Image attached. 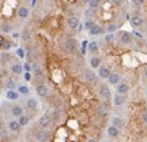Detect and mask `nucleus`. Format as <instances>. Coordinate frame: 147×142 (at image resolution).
Masks as SVG:
<instances>
[{"instance_id":"obj_23","label":"nucleus","mask_w":147,"mask_h":142,"mask_svg":"<svg viewBox=\"0 0 147 142\" xmlns=\"http://www.w3.org/2000/svg\"><path fill=\"white\" fill-rule=\"evenodd\" d=\"M32 38H33V33H32V30H30V27H25V29L22 30L21 40L23 42H29Z\"/></svg>"},{"instance_id":"obj_15","label":"nucleus","mask_w":147,"mask_h":142,"mask_svg":"<svg viewBox=\"0 0 147 142\" xmlns=\"http://www.w3.org/2000/svg\"><path fill=\"white\" fill-rule=\"evenodd\" d=\"M112 126H115L119 130H123L125 127V120L123 118H120V116H113L112 118Z\"/></svg>"},{"instance_id":"obj_37","label":"nucleus","mask_w":147,"mask_h":142,"mask_svg":"<svg viewBox=\"0 0 147 142\" xmlns=\"http://www.w3.org/2000/svg\"><path fill=\"white\" fill-rule=\"evenodd\" d=\"M95 25V22L94 21H91L90 18H86V21H84V25H83V27L84 29H87V30H90L91 27Z\"/></svg>"},{"instance_id":"obj_9","label":"nucleus","mask_w":147,"mask_h":142,"mask_svg":"<svg viewBox=\"0 0 147 142\" xmlns=\"http://www.w3.org/2000/svg\"><path fill=\"white\" fill-rule=\"evenodd\" d=\"M36 93H37V96H40L42 99H47L51 94V89H49V86L47 84H42V85L36 86Z\"/></svg>"},{"instance_id":"obj_52","label":"nucleus","mask_w":147,"mask_h":142,"mask_svg":"<svg viewBox=\"0 0 147 142\" xmlns=\"http://www.w3.org/2000/svg\"><path fill=\"white\" fill-rule=\"evenodd\" d=\"M144 94H146V97H147V88H146V93H144Z\"/></svg>"},{"instance_id":"obj_50","label":"nucleus","mask_w":147,"mask_h":142,"mask_svg":"<svg viewBox=\"0 0 147 142\" xmlns=\"http://www.w3.org/2000/svg\"><path fill=\"white\" fill-rule=\"evenodd\" d=\"M3 115V108H1V107H0V116Z\"/></svg>"},{"instance_id":"obj_34","label":"nucleus","mask_w":147,"mask_h":142,"mask_svg":"<svg viewBox=\"0 0 147 142\" xmlns=\"http://www.w3.org/2000/svg\"><path fill=\"white\" fill-rule=\"evenodd\" d=\"M11 59H12L11 53H8V52L0 53V60H3V63H8V62H11Z\"/></svg>"},{"instance_id":"obj_32","label":"nucleus","mask_w":147,"mask_h":142,"mask_svg":"<svg viewBox=\"0 0 147 142\" xmlns=\"http://www.w3.org/2000/svg\"><path fill=\"white\" fill-rule=\"evenodd\" d=\"M16 92H18L19 94H22V96H27L29 93H30V89H29V86H26V85H19Z\"/></svg>"},{"instance_id":"obj_26","label":"nucleus","mask_w":147,"mask_h":142,"mask_svg":"<svg viewBox=\"0 0 147 142\" xmlns=\"http://www.w3.org/2000/svg\"><path fill=\"white\" fill-rule=\"evenodd\" d=\"M7 128L10 130V131L12 132H18L19 130H21L22 127L19 126V123H18V120H15V119H12V120H10L8 123H7Z\"/></svg>"},{"instance_id":"obj_45","label":"nucleus","mask_w":147,"mask_h":142,"mask_svg":"<svg viewBox=\"0 0 147 142\" xmlns=\"http://www.w3.org/2000/svg\"><path fill=\"white\" fill-rule=\"evenodd\" d=\"M32 73H25V79H26V81H29V82H30V81H32Z\"/></svg>"},{"instance_id":"obj_20","label":"nucleus","mask_w":147,"mask_h":142,"mask_svg":"<svg viewBox=\"0 0 147 142\" xmlns=\"http://www.w3.org/2000/svg\"><path fill=\"white\" fill-rule=\"evenodd\" d=\"M87 51L91 56H98V53H100V47H98V42H89V45H87Z\"/></svg>"},{"instance_id":"obj_5","label":"nucleus","mask_w":147,"mask_h":142,"mask_svg":"<svg viewBox=\"0 0 147 142\" xmlns=\"http://www.w3.org/2000/svg\"><path fill=\"white\" fill-rule=\"evenodd\" d=\"M51 137H52L51 131L45 130V128H37L36 132H34V139L37 142H49Z\"/></svg>"},{"instance_id":"obj_2","label":"nucleus","mask_w":147,"mask_h":142,"mask_svg":"<svg viewBox=\"0 0 147 142\" xmlns=\"http://www.w3.org/2000/svg\"><path fill=\"white\" fill-rule=\"evenodd\" d=\"M82 74H80V78L86 85H97L98 84V77L94 74V71L90 69V67H83L80 70Z\"/></svg>"},{"instance_id":"obj_36","label":"nucleus","mask_w":147,"mask_h":142,"mask_svg":"<svg viewBox=\"0 0 147 142\" xmlns=\"http://www.w3.org/2000/svg\"><path fill=\"white\" fill-rule=\"evenodd\" d=\"M140 120L144 126H147V107H144L142 111H140Z\"/></svg>"},{"instance_id":"obj_1","label":"nucleus","mask_w":147,"mask_h":142,"mask_svg":"<svg viewBox=\"0 0 147 142\" xmlns=\"http://www.w3.org/2000/svg\"><path fill=\"white\" fill-rule=\"evenodd\" d=\"M60 49L65 55H75V53H78V49H79L78 40L71 36L64 37L61 40V42H60Z\"/></svg>"},{"instance_id":"obj_22","label":"nucleus","mask_w":147,"mask_h":142,"mask_svg":"<svg viewBox=\"0 0 147 142\" xmlns=\"http://www.w3.org/2000/svg\"><path fill=\"white\" fill-rule=\"evenodd\" d=\"M10 71L14 74V75H21V74L23 73V64L19 63V62H15V63H12V64H11Z\"/></svg>"},{"instance_id":"obj_33","label":"nucleus","mask_w":147,"mask_h":142,"mask_svg":"<svg viewBox=\"0 0 147 142\" xmlns=\"http://www.w3.org/2000/svg\"><path fill=\"white\" fill-rule=\"evenodd\" d=\"M0 137H8L7 135V126L3 119H0Z\"/></svg>"},{"instance_id":"obj_7","label":"nucleus","mask_w":147,"mask_h":142,"mask_svg":"<svg viewBox=\"0 0 147 142\" xmlns=\"http://www.w3.org/2000/svg\"><path fill=\"white\" fill-rule=\"evenodd\" d=\"M52 124H53L52 119H51V116L47 115V113L40 116V119L37 120V126H38V128H45V130H48Z\"/></svg>"},{"instance_id":"obj_10","label":"nucleus","mask_w":147,"mask_h":142,"mask_svg":"<svg viewBox=\"0 0 147 142\" xmlns=\"http://www.w3.org/2000/svg\"><path fill=\"white\" fill-rule=\"evenodd\" d=\"M131 25L135 29H142L144 26V18L140 14H134L131 16Z\"/></svg>"},{"instance_id":"obj_29","label":"nucleus","mask_w":147,"mask_h":142,"mask_svg":"<svg viewBox=\"0 0 147 142\" xmlns=\"http://www.w3.org/2000/svg\"><path fill=\"white\" fill-rule=\"evenodd\" d=\"M87 5H89L90 10H98L102 5V0H90Z\"/></svg>"},{"instance_id":"obj_44","label":"nucleus","mask_w":147,"mask_h":142,"mask_svg":"<svg viewBox=\"0 0 147 142\" xmlns=\"http://www.w3.org/2000/svg\"><path fill=\"white\" fill-rule=\"evenodd\" d=\"M113 40H115V38H113V34H108V36H105V38H104V41H105L106 44H110Z\"/></svg>"},{"instance_id":"obj_53","label":"nucleus","mask_w":147,"mask_h":142,"mask_svg":"<svg viewBox=\"0 0 147 142\" xmlns=\"http://www.w3.org/2000/svg\"><path fill=\"white\" fill-rule=\"evenodd\" d=\"M0 4H1V0H0Z\"/></svg>"},{"instance_id":"obj_40","label":"nucleus","mask_w":147,"mask_h":142,"mask_svg":"<svg viewBox=\"0 0 147 142\" xmlns=\"http://www.w3.org/2000/svg\"><path fill=\"white\" fill-rule=\"evenodd\" d=\"M140 75H142V78L144 79V81H147V64L142 67V70H140Z\"/></svg>"},{"instance_id":"obj_49","label":"nucleus","mask_w":147,"mask_h":142,"mask_svg":"<svg viewBox=\"0 0 147 142\" xmlns=\"http://www.w3.org/2000/svg\"><path fill=\"white\" fill-rule=\"evenodd\" d=\"M12 36H14V38H18V37L21 36V34H19V33H14V34H12Z\"/></svg>"},{"instance_id":"obj_16","label":"nucleus","mask_w":147,"mask_h":142,"mask_svg":"<svg viewBox=\"0 0 147 142\" xmlns=\"http://www.w3.org/2000/svg\"><path fill=\"white\" fill-rule=\"evenodd\" d=\"M101 63H102V58H101V56H91V58L89 59V66L91 70L98 69L101 66Z\"/></svg>"},{"instance_id":"obj_30","label":"nucleus","mask_w":147,"mask_h":142,"mask_svg":"<svg viewBox=\"0 0 147 142\" xmlns=\"http://www.w3.org/2000/svg\"><path fill=\"white\" fill-rule=\"evenodd\" d=\"M113 5H116L117 8H123L125 10V7L128 5V0H112Z\"/></svg>"},{"instance_id":"obj_46","label":"nucleus","mask_w":147,"mask_h":142,"mask_svg":"<svg viewBox=\"0 0 147 142\" xmlns=\"http://www.w3.org/2000/svg\"><path fill=\"white\" fill-rule=\"evenodd\" d=\"M89 1H90V0H79V4L82 5V7H84V5L89 4Z\"/></svg>"},{"instance_id":"obj_18","label":"nucleus","mask_w":147,"mask_h":142,"mask_svg":"<svg viewBox=\"0 0 147 142\" xmlns=\"http://www.w3.org/2000/svg\"><path fill=\"white\" fill-rule=\"evenodd\" d=\"M106 134H108V137H109V138L117 139V138L120 137V130L110 124V126H108V128H106Z\"/></svg>"},{"instance_id":"obj_11","label":"nucleus","mask_w":147,"mask_h":142,"mask_svg":"<svg viewBox=\"0 0 147 142\" xmlns=\"http://www.w3.org/2000/svg\"><path fill=\"white\" fill-rule=\"evenodd\" d=\"M45 74L42 70H38V71H34V77L32 78V82L34 86H38V85L45 84Z\"/></svg>"},{"instance_id":"obj_13","label":"nucleus","mask_w":147,"mask_h":142,"mask_svg":"<svg viewBox=\"0 0 147 142\" xmlns=\"http://www.w3.org/2000/svg\"><path fill=\"white\" fill-rule=\"evenodd\" d=\"M119 82H121V74L117 73V71H112L109 75V78H108V84L116 86Z\"/></svg>"},{"instance_id":"obj_42","label":"nucleus","mask_w":147,"mask_h":142,"mask_svg":"<svg viewBox=\"0 0 147 142\" xmlns=\"http://www.w3.org/2000/svg\"><path fill=\"white\" fill-rule=\"evenodd\" d=\"M15 52H16V56H18L19 59H25V51H23L22 48H18Z\"/></svg>"},{"instance_id":"obj_21","label":"nucleus","mask_w":147,"mask_h":142,"mask_svg":"<svg viewBox=\"0 0 147 142\" xmlns=\"http://www.w3.org/2000/svg\"><path fill=\"white\" fill-rule=\"evenodd\" d=\"M87 32H89L90 36H102V34L105 33V30H104V27L101 26V25H97V23H95L94 26L91 27L90 30H87Z\"/></svg>"},{"instance_id":"obj_19","label":"nucleus","mask_w":147,"mask_h":142,"mask_svg":"<svg viewBox=\"0 0 147 142\" xmlns=\"http://www.w3.org/2000/svg\"><path fill=\"white\" fill-rule=\"evenodd\" d=\"M25 104H26V108H27V109L34 111V112L38 109V101H37L36 97H29Z\"/></svg>"},{"instance_id":"obj_6","label":"nucleus","mask_w":147,"mask_h":142,"mask_svg":"<svg viewBox=\"0 0 147 142\" xmlns=\"http://www.w3.org/2000/svg\"><path fill=\"white\" fill-rule=\"evenodd\" d=\"M65 23H67V27L69 30H76L79 26H80V19H79L78 15H68L67 19H65Z\"/></svg>"},{"instance_id":"obj_54","label":"nucleus","mask_w":147,"mask_h":142,"mask_svg":"<svg viewBox=\"0 0 147 142\" xmlns=\"http://www.w3.org/2000/svg\"><path fill=\"white\" fill-rule=\"evenodd\" d=\"M104 142H105V141H104Z\"/></svg>"},{"instance_id":"obj_38","label":"nucleus","mask_w":147,"mask_h":142,"mask_svg":"<svg viewBox=\"0 0 147 142\" xmlns=\"http://www.w3.org/2000/svg\"><path fill=\"white\" fill-rule=\"evenodd\" d=\"M12 45H14V42L12 41H3V44H1V49L5 52V51H8Z\"/></svg>"},{"instance_id":"obj_3","label":"nucleus","mask_w":147,"mask_h":142,"mask_svg":"<svg viewBox=\"0 0 147 142\" xmlns=\"http://www.w3.org/2000/svg\"><path fill=\"white\" fill-rule=\"evenodd\" d=\"M116 40H117L119 44L123 45V47H132L135 38H134V36H132L129 32L120 30V32H117V34H116Z\"/></svg>"},{"instance_id":"obj_55","label":"nucleus","mask_w":147,"mask_h":142,"mask_svg":"<svg viewBox=\"0 0 147 142\" xmlns=\"http://www.w3.org/2000/svg\"><path fill=\"white\" fill-rule=\"evenodd\" d=\"M146 107H147V105H146Z\"/></svg>"},{"instance_id":"obj_39","label":"nucleus","mask_w":147,"mask_h":142,"mask_svg":"<svg viewBox=\"0 0 147 142\" xmlns=\"http://www.w3.org/2000/svg\"><path fill=\"white\" fill-rule=\"evenodd\" d=\"M87 45H89V42H87V41H83L82 47H80V55H82V56H84V55H86V49H87Z\"/></svg>"},{"instance_id":"obj_48","label":"nucleus","mask_w":147,"mask_h":142,"mask_svg":"<svg viewBox=\"0 0 147 142\" xmlns=\"http://www.w3.org/2000/svg\"><path fill=\"white\" fill-rule=\"evenodd\" d=\"M25 1H27V3H32V5L34 7V4H36V1H37V0H25Z\"/></svg>"},{"instance_id":"obj_4","label":"nucleus","mask_w":147,"mask_h":142,"mask_svg":"<svg viewBox=\"0 0 147 142\" xmlns=\"http://www.w3.org/2000/svg\"><path fill=\"white\" fill-rule=\"evenodd\" d=\"M98 97L104 103H106V101H109L112 99V92H110V88L108 84L102 82V84L98 85Z\"/></svg>"},{"instance_id":"obj_31","label":"nucleus","mask_w":147,"mask_h":142,"mask_svg":"<svg viewBox=\"0 0 147 142\" xmlns=\"http://www.w3.org/2000/svg\"><path fill=\"white\" fill-rule=\"evenodd\" d=\"M117 29H119V25H116V23H109V25H106L104 27L105 33H108V34H112L113 32H117Z\"/></svg>"},{"instance_id":"obj_28","label":"nucleus","mask_w":147,"mask_h":142,"mask_svg":"<svg viewBox=\"0 0 147 142\" xmlns=\"http://www.w3.org/2000/svg\"><path fill=\"white\" fill-rule=\"evenodd\" d=\"M29 122H30L29 115H25V113H23L22 116H19V118H18V123H19V126H21V127L27 126V124H29Z\"/></svg>"},{"instance_id":"obj_51","label":"nucleus","mask_w":147,"mask_h":142,"mask_svg":"<svg viewBox=\"0 0 147 142\" xmlns=\"http://www.w3.org/2000/svg\"><path fill=\"white\" fill-rule=\"evenodd\" d=\"M0 96H1V86H0Z\"/></svg>"},{"instance_id":"obj_47","label":"nucleus","mask_w":147,"mask_h":142,"mask_svg":"<svg viewBox=\"0 0 147 142\" xmlns=\"http://www.w3.org/2000/svg\"><path fill=\"white\" fill-rule=\"evenodd\" d=\"M86 142H97V139L95 138H93V137H90V138H87V141Z\"/></svg>"},{"instance_id":"obj_35","label":"nucleus","mask_w":147,"mask_h":142,"mask_svg":"<svg viewBox=\"0 0 147 142\" xmlns=\"http://www.w3.org/2000/svg\"><path fill=\"white\" fill-rule=\"evenodd\" d=\"M5 88H7V90H15L16 82L14 81V79L8 78V79H7V82H5Z\"/></svg>"},{"instance_id":"obj_43","label":"nucleus","mask_w":147,"mask_h":142,"mask_svg":"<svg viewBox=\"0 0 147 142\" xmlns=\"http://www.w3.org/2000/svg\"><path fill=\"white\" fill-rule=\"evenodd\" d=\"M134 1V5H136V7H143L144 5V3H146V0H132Z\"/></svg>"},{"instance_id":"obj_12","label":"nucleus","mask_w":147,"mask_h":142,"mask_svg":"<svg viewBox=\"0 0 147 142\" xmlns=\"http://www.w3.org/2000/svg\"><path fill=\"white\" fill-rule=\"evenodd\" d=\"M97 70H98V71H97V77L100 79H106V81H108L110 73H112V70H110L109 66H102V64H101Z\"/></svg>"},{"instance_id":"obj_41","label":"nucleus","mask_w":147,"mask_h":142,"mask_svg":"<svg viewBox=\"0 0 147 142\" xmlns=\"http://www.w3.org/2000/svg\"><path fill=\"white\" fill-rule=\"evenodd\" d=\"M23 71H25V73H32L33 71V69H32V64L30 63H23Z\"/></svg>"},{"instance_id":"obj_14","label":"nucleus","mask_w":147,"mask_h":142,"mask_svg":"<svg viewBox=\"0 0 147 142\" xmlns=\"http://www.w3.org/2000/svg\"><path fill=\"white\" fill-rule=\"evenodd\" d=\"M29 14H30V10H29V7H26V5H21L16 10V16L19 19H26L27 16H29Z\"/></svg>"},{"instance_id":"obj_8","label":"nucleus","mask_w":147,"mask_h":142,"mask_svg":"<svg viewBox=\"0 0 147 142\" xmlns=\"http://www.w3.org/2000/svg\"><path fill=\"white\" fill-rule=\"evenodd\" d=\"M115 88H116V93H117V94H123V96H127L129 93V90H131V86H129V84H128L127 81L119 82Z\"/></svg>"},{"instance_id":"obj_27","label":"nucleus","mask_w":147,"mask_h":142,"mask_svg":"<svg viewBox=\"0 0 147 142\" xmlns=\"http://www.w3.org/2000/svg\"><path fill=\"white\" fill-rule=\"evenodd\" d=\"M19 93L16 92V90H7V93H5V99L10 101H15L19 99Z\"/></svg>"},{"instance_id":"obj_17","label":"nucleus","mask_w":147,"mask_h":142,"mask_svg":"<svg viewBox=\"0 0 147 142\" xmlns=\"http://www.w3.org/2000/svg\"><path fill=\"white\" fill-rule=\"evenodd\" d=\"M125 103H127V96L117 94V93L113 96V105L115 107H123Z\"/></svg>"},{"instance_id":"obj_24","label":"nucleus","mask_w":147,"mask_h":142,"mask_svg":"<svg viewBox=\"0 0 147 142\" xmlns=\"http://www.w3.org/2000/svg\"><path fill=\"white\" fill-rule=\"evenodd\" d=\"M11 115L14 116V118H19V116L23 115V107L22 105H18V104H15V105H12L11 107Z\"/></svg>"},{"instance_id":"obj_25","label":"nucleus","mask_w":147,"mask_h":142,"mask_svg":"<svg viewBox=\"0 0 147 142\" xmlns=\"http://www.w3.org/2000/svg\"><path fill=\"white\" fill-rule=\"evenodd\" d=\"M12 30H14V26L11 25L10 22L3 21L1 23H0V32L5 33V34H8V33H12Z\"/></svg>"}]
</instances>
